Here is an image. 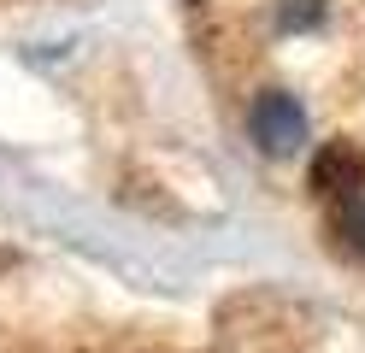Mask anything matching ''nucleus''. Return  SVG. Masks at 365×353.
Instances as JSON below:
<instances>
[{
  "mask_svg": "<svg viewBox=\"0 0 365 353\" xmlns=\"http://www.w3.org/2000/svg\"><path fill=\"white\" fill-rule=\"evenodd\" d=\"M359 183H365V159L348 148V141H336V148H324V153L312 159V188H318L324 200H341V206H348V200L359 195Z\"/></svg>",
  "mask_w": 365,
  "mask_h": 353,
  "instance_id": "obj_2",
  "label": "nucleus"
},
{
  "mask_svg": "<svg viewBox=\"0 0 365 353\" xmlns=\"http://www.w3.org/2000/svg\"><path fill=\"white\" fill-rule=\"evenodd\" d=\"M341 230H348V242L365 253V195H354L348 206H341Z\"/></svg>",
  "mask_w": 365,
  "mask_h": 353,
  "instance_id": "obj_4",
  "label": "nucleus"
},
{
  "mask_svg": "<svg viewBox=\"0 0 365 353\" xmlns=\"http://www.w3.org/2000/svg\"><path fill=\"white\" fill-rule=\"evenodd\" d=\"M318 18H324V0H283V12H277L283 30H312Z\"/></svg>",
  "mask_w": 365,
  "mask_h": 353,
  "instance_id": "obj_3",
  "label": "nucleus"
},
{
  "mask_svg": "<svg viewBox=\"0 0 365 353\" xmlns=\"http://www.w3.org/2000/svg\"><path fill=\"white\" fill-rule=\"evenodd\" d=\"M254 141L265 153H294L307 141V112H301V101L294 94H283V88H271V94H259L254 101Z\"/></svg>",
  "mask_w": 365,
  "mask_h": 353,
  "instance_id": "obj_1",
  "label": "nucleus"
}]
</instances>
